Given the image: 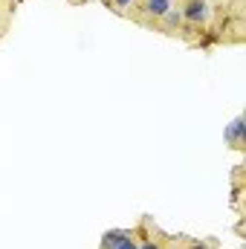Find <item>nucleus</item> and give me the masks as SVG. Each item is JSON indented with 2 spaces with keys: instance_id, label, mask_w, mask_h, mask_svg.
<instances>
[{
  "instance_id": "obj_7",
  "label": "nucleus",
  "mask_w": 246,
  "mask_h": 249,
  "mask_svg": "<svg viewBox=\"0 0 246 249\" xmlns=\"http://www.w3.org/2000/svg\"><path fill=\"white\" fill-rule=\"evenodd\" d=\"M185 249H217L214 238H206V241H185Z\"/></svg>"
},
{
  "instance_id": "obj_9",
  "label": "nucleus",
  "mask_w": 246,
  "mask_h": 249,
  "mask_svg": "<svg viewBox=\"0 0 246 249\" xmlns=\"http://www.w3.org/2000/svg\"><path fill=\"white\" fill-rule=\"evenodd\" d=\"M0 6H3V9H6V12H9V0H0Z\"/></svg>"
},
{
  "instance_id": "obj_2",
  "label": "nucleus",
  "mask_w": 246,
  "mask_h": 249,
  "mask_svg": "<svg viewBox=\"0 0 246 249\" xmlns=\"http://www.w3.org/2000/svg\"><path fill=\"white\" fill-rule=\"evenodd\" d=\"M177 9L183 15L185 26H197V29H206L209 20H211V15H214V9H211L209 0H180Z\"/></svg>"
},
{
  "instance_id": "obj_8",
  "label": "nucleus",
  "mask_w": 246,
  "mask_h": 249,
  "mask_svg": "<svg viewBox=\"0 0 246 249\" xmlns=\"http://www.w3.org/2000/svg\"><path fill=\"white\" fill-rule=\"evenodd\" d=\"M165 249H185V238H180V235H168Z\"/></svg>"
},
{
  "instance_id": "obj_5",
  "label": "nucleus",
  "mask_w": 246,
  "mask_h": 249,
  "mask_svg": "<svg viewBox=\"0 0 246 249\" xmlns=\"http://www.w3.org/2000/svg\"><path fill=\"white\" fill-rule=\"evenodd\" d=\"M226 142L232 151H244L246 145V124H244V116H235L232 124L226 127Z\"/></svg>"
},
{
  "instance_id": "obj_6",
  "label": "nucleus",
  "mask_w": 246,
  "mask_h": 249,
  "mask_svg": "<svg viewBox=\"0 0 246 249\" xmlns=\"http://www.w3.org/2000/svg\"><path fill=\"white\" fill-rule=\"evenodd\" d=\"M180 29H183V15H180V9H177V3H174V9L159 20V26H157V32H165V35H180Z\"/></svg>"
},
{
  "instance_id": "obj_1",
  "label": "nucleus",
  "mask_w": 246,
  "mask_h": 249,
  "mask_svg": "<svg viewBox=\"0 0 246 249\" xmlns=\"http://www.w3.org/2000/svg\"><path fill=\"white\" fill-rule=\"evenodd\" d=\"M174 9V0H136L130 9H127V18H133L136 23L148 26V29H157L159 20Z\"/></svg>"
},
{
  "instance_id": "obj_4",
  "label": "nucleus",
  "mask_w": 246,
  "mask_h": 249,
  "mask_svg": "<svg viewBox=\"0 0 246 249\" xmlns=\"http://www.w3.org/2000/svg\"><path fill=\"white\" fill-rule=\"evenodd\" d=\"M99 249H139L133 229H107L99 241Z\"/></svg>"
},
{
  "instance_id": "obj_10",
  "label": "nucleus",
  "mask_w": 246,
  "mask_h": 249,
  "mask_svg": "<svg viewBox=\"0 0 246 249\" xmlns=\"http://www.w3.org/2000/svg\"><path fill=\"white\" fill-rule=\"evenodd\" d=\"M72 3H93V0H72Z\"/></svg>"
},
{
  "instance_id": "obj_3",
  "label": "nucleus",
  "mask_w": 246,
  "mask_h": 249,
  "mask_svg": "<svg viewBox=\"0 0 246 249\" xmlns=\"http://www.w3.org/2000/svg\"><path fill=\"white\" fill-rule=\"evenodd\" d=\"M133 235H136V247L139 249H165V244H168V235H165L148 214L136 223Z\"/></svg>"
}]
</instances>
